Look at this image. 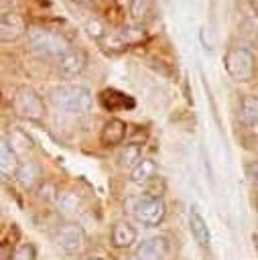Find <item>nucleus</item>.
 I'll list each match as a JSON object with an SVG mask.
<instances>
[{
  "instance_id": "obj_1",
  "label": "nucleus",
  "mask_w": 258,
  "mask_h": 260,
  "mask_svg": "<svg viewBox=\"0 0 258 260\" xmlns=\"http://www.w3.org/2000/svg\"><path fill=\"white\" fill-rule=\"evenodd\" d=\"M51 102L55 108L67 114H73V116H85L91 112V106H93V98L89 89L83 85H75V83L57 85L51 91Z\"/></svg>"
},
{
  "instance_id": "obj_2",
  "label": "nucleus",
  "mask_w": 258,
  "mask_h": 260,
  "mask_svg": "<svg viewBox=\"0 0 258 260\" xmlns=\"http://www.w3.org/2000/svg\"><path fill=\"white\" fill-rule=\"evenodd\" d=\"M26 35H28L30 49L41 57H59L61 59L69 51L67 41L55 30H49L43 26H33V28H28Z\"/></svg>"
},
{
  "instance_id": "obj_3",
  "label": "nucleus",
  "mask_w": 258,
  "mask_h": 260,
  "mask_svg": "<svg viewBox=\"0 0 258 260\" xmlns=\"http://www.w3.org/2000/svg\"><path fill=\"white\" fill-rule=\"evenodd\" d=\"M12 110L18 118L30 120V122H41L45 118V102L43 98L33 89V87H18L12 95Z\"/></svg>"
},
{
  "instance_id": "obj_4",
  "label": "nucleus",
  "mask_w": 258,
  "mask_h": 260,
  "mask_svg": "<svg viewBox=\"0 0 258 260\" xmlns=\"http://www.w3.org/2000/svg\"><path fill=\"white\" fill-rule=\"evenodd\" d=\"M132 213H134L136 221L142 223L144 228H156L165 219L167 207H165V201L158 195L144 193V195H140V197L134 199Z\"/></svg>"
},
{
  "instance_id": "obj_5",
  "label": "nucleus",
  "mask_w": 258,
  "mask_h": 260,
  "mask_svg": "<svg viewBox=\"0 0 258 260\" xmlns=\"http://www.w3.org/2000/svg\"><path fill=\"white\" fill-rule=\"evenodd\" d=\"M223 69L234 81H248L254 75V55L244 47H234L223 55Z\"/></svg>"
},
{
  "instance_id": "obj_6",
  "label": "nucleus",
  "mask_w": 258,
  "mask_h": 260,
  "mask_svg": "<svg viewBox=\"0 0 258 260\" xmlns=\"http://www.w3.org/2000/svg\"><path fill=\"white\" fill-rule=\"evenodd\" d=\"M55 242L61 250H65L69 254H75L83 248L85 234L77 223H63V225H59V230L55 234Z\"/></svg>"
},
{
  "instance_id": "obj_7",
  "label": "nucleus",
  "mask_w": 258,
  "mask_h": 260,
  "mask_svg": "<svg viewBox=\"0 0 258 260\" xmlns=\"http://www.w3.org/2000/svg\"><path fill=\"white\" fill-rule=\"evenodd\" d=\"M24 32H28L24 18L16 10H4L2 18H0V39H2V43L18 41Z\"/></svg>"
},
{
  "instance_id": "obj_8",
  "label": "nucleus",
  "mask_w": 258,
  "mask_h": 260,
  "mask_svg": "<svg viewBox=\"0 0 258 260\" xmlns=\"http://www.w3.org/2000/svg\"><path fill=\"white\" fill-rule=\"evenodd\" d=\"M87 65V57L83 51L77 49H69L61 59H59V73L63 79H75L83 73Z\"/></svg>"
},
{
  "instance_id": "obj_9",
  "label": "nucleus",
  "mask_w": 258,
  "mask_h": 260,
  "mask_svg": "<svg viewBox=\"0 0 258 260\" xmlns=\"http://www.w3.org/2000/svg\"><path fill=\"white\" fill-rule=\"evenodd\" d=\"M126 132H128L126 122H122L120 118H110L100 132V140L104 146H118L124 142Z\"/></svg>"
},
{
  "instance_id": "obj_10",
  "label": "nucleus",
  "mask_w": 258,
  "mask_h": 260,
  "mask_svg": "<svg viewBox=\"0 0 258 260\" xmlns=\"http://www.w3.org/2000/svg\"><path fill=\"white\" fill-rule=\"evenodd\" d=\"M169 244L165 238H150L136 248V260H165Z\"/></svg>"
},
{
  "instance_id": "obj_11",
  "label": "nucleus",
  "mask_w": 258,
  "mask_h": 260,
  "mask_svg": "<svg viewBox=\"0 0 258 260\" xmlns=\"http://www.w3.org/2000/svg\"><path fill=\"white\" fill-rule=\"evenodd\" d=\"M189 230H191V236L195 238V242L203 248H207L211 244V232L203 219V215L197 211V207H191L189 209Z\"/></svg>"
},
{
  "instance_id": "obj_12",
  "label": "nucleus",
  "mask_w": 258,
  "mask_h": 260,
  "mask_svg": "<svg viewBox=\"0 0 258 260\" xmlns=\"http://www.w3.org/2000/svg\"><path fill=\"white\" fill-rule=\"evenodd\" d=\"M18 167H20V162H18V154H16V150L12 148L10 140L4 136V138H2V144H0V169H2L4 179L16 175Z\"/></svg>"
},
{
  "instance_id": "obj_13",
  "label": "nucleus",
  "mask_w": 258,
  "mask_h": 260,
  "mask_svg": "<svg viewBox=\"0 0 258 260\" xmlns=\"http://www.w3.org/2000/svg\"><path fill=\"white\" fill-rule=\"evenodd\" d=\"M14 177L20 183L22 189H35L39 179H41V169H39V165L35 160H24V162H20V167H18Z\"/></svg>"
},
{
  "instance_id": "obj_14",
  "label": "nucleus",
  "mask_w": 258,
  "mask_h": 260,
  "mask_svg": "<svg viewBox=\"0 0 258 260\" xmlns=\"http://www.w3.org/2000/svg\"><path fill=\"white\" fill-rule=\"evenodd\" d=\"M136 242V230L128 221H118L112 228V244L116 248H130Z\"/></svg>"
},
{
  "instance_id": "obj_15",
  "label": "nucleus",
  "mask_w": 258,
  "mask_h": 260,
  "mask_svg": "<svg viewBox=\"0 0 258 260\" xmlns=\"http://www.w3.org/2000/svg\"><path fill=\"white\" fill-rule=\"evenodd\" d=\"M156 177V162L150 158H142L132 171H130V181L134 185H144Z\"/></svg>"
},
{
  "instance_id": "obj_16",
  "label": "nucleus",
  "mask_w": 258,
  "mask_h": 260,
  "mask_svg": "<svg viewBox=\"0 0 258 260\" xmlns=\"http://www.w3.org/2000/svg\"><path fill=\"white\" fill-rule=\"evenodd\" d=\"M55 205H57L59 213H63V215H75L81 207V197L75 191H59Z\"/></svg>"
},
{
  "instance_id": "obj_17",
  "label": "nucleus",
  "mask_w": 258,
  "mask_h": 260,
  "mask_svg": "<svg viewBox=\"0 0 258 260\" xmlns=\"http://www.w3.org/2000/svg\"><path fill=\"white\" fill-rule=\"evenodd\" d=\"M240 120L248 126H258V95H244L242 98Z\"/></svg>"
},
{
  "instance_id": "obj_18",
  "label": "nucleus",
  "mask_w": 258,
  "mask_h": 260,
  "mask_svg": "<svg viewBox=\"0 0 258 260\" xmlns=\"http://www.w3.org/2000/svg\"><path fill=\"white\" fill-rule=\"evenodd\" d=\"M128 12L134 22H146L154 12V0H130Z\"/></svg>"
},
{
  "instance_id": "obj_19",
  "label": "nucleus",
  "mask_w": 258,
  "mask_h": 260,
  "mask_svg": "<svg viewBox=\"0 0 258 260\" xmlns=\"http://www.w3.org/2000/svg\"><path fill=\"white\" fill-rule=\"evenodd\" d=\"M140 144H126V148L120 152V165L130 167V171L140 162Z\"/></svg>"
},
{
  "instance_id": "obj_20",
  "label": "nucleus",
  "mask_w": 258,
  "mask_h": 260,
  "mask_svg": "<svg viewBox=\"0 0 258 260\" xmlns=\"http://www.w3.org/2000/svg\"><path fill=\"white\" fill-rule=\"evenodd\" d=\"M85 30H87V35L91 37V39H95V41H102L106 35H108V28H106V24L100 20V18H89V20H85Z\"/></svg>"
},
{
  "instance_id": "obj_21",
  "label": "nucleus",
  "mask_w": 258,
  "mask_h": 260,
  "mask_svg": "<svg viewBox=\"0 0 258 260\" xmlns=\"http://www.w3.org/2000/svg\"><path fill=\"white\" fill-rule=\"evenodd\" d=\"M57 195H59V191H57V189H55V185H53V183H49V181L41 183V185H39V189H37V197H39V199H45V201H55V199H57Z\"/></svg>"
},
{
  "instance_id": "obj_22",
  "label": "nucleus",
  "mask_w": 258,
  "mask_h": 260,
  "mask_svg": "<svg viewBox=\"0 0 258 260\" xmlns=\"http://www.w3.org/2000/svg\"><path fill=\"white\" fill-rule=\"evenodd\" d=\"M12 260H35V248L30 244H22L20 248L14 250Z\"/></svg>"
},
{
  "instance_id": "obj_23",
  "label": "nucleus",
  "mask_w": 258,
  "mask_h": 260,
  "mask_svg": "<svg viewBox=\"0 0 258 260\" xmlns=\"http://www.w3.org/2000/svg\"><path fill=\"white\" fill-rule=\"evenodd\" d=\"M244 171H246L248 183L254 185V187H258V160H250V162H246Z\"/></svg>"
},
{
  "instance_id": "obj_24",
  "label": "nucleus",
  "mask_w": 258,
  "mask_h": 260,
  "mask_svg": "<svg viewBox=\"0 0 258 260\" xmlns=\"http://www.w3.org/2000/svg\"><path fill=\"white\" fill-rule=\"evenodd\" d=\"M12 256H14L12 246L6 244V242H2V246H0V260H12Z\"/></svg>"
},
{
  "instance_id": "obj_25",
  "label": "nucleus",
  "mask_w": 258,
  "mask_h": 260,
  "mask_svg": "<svg viewBox=\"0 0 258 260\" xmlns=\"http://www.w3.org/2000/svg\"><path fill=\"white\" fill-rule=\"evenodd\" d=\"M252 240H254V248H256V252H258V234H254Z\"/></svg>"
},
{
  "instance_id": "obj_26",
  "label": "nucleus",
  "mask_w": 258,
  "mask_h": 260,
  "mask_svg": "<svg viewBox=\"0 0 258 260\" xmlns=\"http://www.w3.org/2000/svg\"><path fill=\"white\" fill-rule=\"evenodd\" d=\"M87 260H106V258H102V256H91V258H87Z\"/></svg>"
},
{
  "instance_id": "obj_27",
  "label": "nucleus",
  "mask_w": 258,
  "mask_h": 260,
  "mask_svg": "<svg viewBox=\"0 0 258 260\" xmlns=\"http://www.w3.org/2000/svg\"><path fill=\"white\" fill-rule=\"evenodd\" d=\"M73 2H77V4H87V2H91V0H73Z\"/></svg>"
}]
</instances>
